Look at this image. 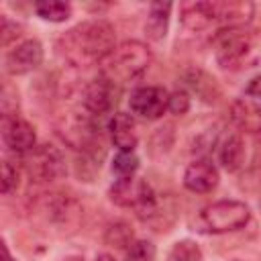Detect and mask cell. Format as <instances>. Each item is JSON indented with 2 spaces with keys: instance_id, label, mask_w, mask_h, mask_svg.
I'll return each instance as SVG.
<instances>
[{
  "instance_id": "29",
  "label": "cell",
  "mask_w": 261,
  "mask_h": 261,
  "mask_svg": "<svg viewBox=\"0 0 261 261\" xmlns=\"http://www.w3.org/2000/svg\"><path fill=\"white\" fill-rule=\"evenodd\" d=\"M245 94H247L249 98L261 102V73L249 80V84H247V88H245Z\"/></svg>"
},
{
  "instance_id": "10",
  "label": "cell",
  "mask_w": 261,
  "mask_h": 261,
  "mask_svg": "<svg viewBox=\"0 0 261 261\" xmlns=\"http://www.w3.org/2000/svg\"><path fill=\"white\" fill-rule=\"evenodd\" d=\"M169 104V92L161 86H141L128 98V108L133 114L145 120H157L163 116Z\"/></svg>"
},
{
  "instance_id": "28",
  "label": "cell",
  "mask_w": 261,
  "mask_h": 261,
  "mask_svg": "<svg viewBox=\"0 0 261 261\" xmlns=\"http://www.w3.org/2000/svg\"><path fill=\"white\" fill-rule=\"evenodd\" d=\"M20 35H22V24L16 20H10L6 14H2V47H8Z\"/></svg>"
},
{
  "instance_id": "23",
  "label": "cell",
  "mask_w": 261,
  "mask_h": 261,
  "mask_svg": "<svg viewBox=\"0 0 261 261\" xmlns=\"http://www.w3.org/2000/svg\"><path fill=\"white\" fill-rule=\"evenodd\" d=\"M167 261H204L202 249L198 247V243L190 241V239H181L177 243H173V247L167 253Z\"/></svg>"
},
{
  "instance_id": "24",
  "label": "cell",
  "mask_w": 261,
  "mask_h": 261,
  "mask_svg": "<svg viewBox=\"0 0 261 261\" xmlns=\"http://www.w3.org/2000/svg\"><path fill=\"white\" fill-rule=\"evenodd\" d=\"M139 169V157L135 151H118L112 159V173L116 177H133Z\"/></svg>"
},
{
  "instance_id": "2",
  "label": "cell",
  "mask_w": 261,
  "mask_h": 261,
  "mask_svg": "<svg viewBox=\"0 0 261 261\" xmlns=\"http://www.w3.org/2000/svg\"><path fill=\"white\" fill-rule=\"evenodd\" d=\"M31 216L53 234L67 237L80 228L84 218V208L73 194L51 190V192H41L33 198Z\"/></svg>"
},
{
  "instance_id": "27",
  "label": "cell",
  "mask_w": 261,
  "mask_h": 261,
  "mask_svg": "<svg viewBox=\"0 0 261 261\" xmlns=\"http://www.w3.org/2000/svg\"><path fill=\"white\" fill-rule=\"evenodd\" d=\"M167 110H171L173 114H186L190 110V94L181 88L173 90L169 94V104H167Z\"/></svg>"
},
{
  "instance_id": "25",
  "label": "cell",
  "mask_w": 261,
  "mask_h": 261,
  "mask_svg": "<svg viewBox=\"0 0 261 261\" xmlns=\"http://www.w3.org/2000/svg\"><path fill=\"white\" fill-rule=\"evenodd\" d=\"M20 184V169L16 163H12L10 159L2 161V194L10 196Z\"/></svg>"
},
{
  "instance_id": "17",
  "label": "cell",
  "mask_w": 261,
  "mask_h": 261,
  "mask_svg": "<svg viewBox=\"0 0 261 261\" xmlns=\"http://www.w3.org/2000/svg\"><path fill=\"white\" fill-rule=\"evenodd\" d=\"M171 2H153L149 6L147 12V20H145V37L149 41H163L169 29V16H171Z\"/></svg>"
},
{
  "instance_id": "14",
  "label": "cell",
  "mask_w": 261,
  "mask_h": 261,
  "mask_svg": "<svg viewBox=\"0 0 261 261\" xmlns=\"http://www.w3.org/2000/svg\"><path fill=\"white\" fill-rule=\"evenodd\" d=\"M179 22L184 29L200 33L218 24V2H184L179 4Z\"/></svg>"
},
{
  "instance_id": "18",
  "label": "cell",
  "mask_w": 261,
  "mask_h": 261,
  "mask_svg": "<svg viewBox=\"0 0 261 261\" xmlns=\"http://www.w3.org/2000/svg\"><path fill=\"white\" fill-rule=\"evenodd\" d=\"M218 159L226 171H239L245 163V141L241 133H228L218 145Z\"/></svg>"
},
{
  "instance_id": "21",
  "label": "cell",
  "mask_w": 261,
  "mask_h": 261,
  "mask_svg": "<svg viewBox=\"0 0 261 261\" xmlns=\"http://www.w3.org/2000/svg\"><path fill=\"white\" fill-rule=\"evenodd\" d=\"M186 82H188V86H190L198 96H202V100H206V102H214V100L220 96V90H218V86H216V80L210 77V75L204 73V71H192V73H188Z\"/></svg>"
},
{
  "instance_id": "13",
  "label": "cell",
  "mask_w": 261,
  "mask_h": 261,
  "mask_svg": "<svg viewBox=\"0 0 261 261\" xmlns=\"http://www.w3.org/2000/svg\"><path fill=\"white\" fill-rule=\"evenodd\" d=\"M218 169L210 157L194 159L184 171V188L194 194H208L218 186Z\"/></svg>"
},
{
  "instance_id": "15",
  "label": "cell",
  "mask_w": 261,
  "mask_h": 261,
  "mask_svg": "<svg viewBox=\"0 0 261 261\" xmlns=\"http://www.w3.org/2000/svg\"><path fill=\"white\" fill-rule=\"evenodd\" d=\"M230 120L241 133L261 135V102L253 98H237L230 104Z\"/></svg>"
},
{
  "instance_id": "9",
  "label": "cell",
  "mask_w": 261,
  "mask_h": 261,
  "mask_svg": "<svg viewBox=\"0 0 261 261\" xmlns=\"http://www.w3.org/2000/svg\"><path fill=\"white\" fill-rule=\"evenodd\" d=\"M114 102H116V84L104 73H98L96 77H92L82 90L84 110L90 112L92 116H102L110 112Z\"/></svg>"
},
{
  "instance_id": "32",
  "label": "cell",
  "mask_w": 261,
  "mask_h": 261,
  "mask_svg": "<svg viewBox=\"0 0 261 261\" xmlns=\"http://www.w3.org/2000/svg\"><path fill=\"white\" fill-rule=\"evenodd\" d=\"M259 206H261V200H259Z\"/></svg>"
},
{
  "instance_id": "1",
  "label": "cell",
  "mask_w": 261,
  "mask_h": 261,
  "mask_svg": "<svg viewBox=\"0 0 261 261\" xmlns=\"http://www.w3.org/2000/svg\"><path fill=\"white\" fill-rule=\"evenodd\" d=\"M116 33L110 22L102 18L84 20L67 29L55 43L57 55L71 67H90L104 63V59L114 51Z\"/></svg>"
},
{
  "instance_id": "22",
  "label": "cell",
  "mask_w": 261,
  "mask_h": 261,
  "mask_svg": "<svg viewBox=\"0 0 261 261\" xmlns=\"http://www.w3.org/2000/svg\"><path fill=\"white\" fill-rule=\"evenodd\" d=\"M133 228L122 222V220H116L112 222L108 228H106V234H104V243L110 245V247H116V249H128L133 245Z\"/></svg>"
},
{
  "instance_id": "30",
  "label": "cell",
  "mask_w": 261,
  "mask_h": 261,
  "mask_svg": "<svg viewBox=\"0 0 261 261\" xmlns=\"http://www.w3.org/2000/svg\"><path fill=\"white\" fill-rule=\"evenodd\" d=\"M94 261H116V259L112 255H108V253H100V255L94 257Z\"/></svg>"
},
{
  "instance_id": "7",
  "label": "cell",
  "mask_w": 261,
  "mask_h": 261,
  "mask_svg": "<svg viewBox=\"0 0 261 261\" xmlns=\"http://www.w3.org/2000/svg\"><path fill=\"white\" fill-rule=\"evenodd\" d=\"M22 161H24L22 165L27 173L37 184H51L67 175V163H65L63 153L55 145H49V143L37 145L31 153L22 157Z\"/></svg>"
},
{
  "instance_id": "31",
  "label": "cell",
  "mask_w": 261,
  "mask_h": 261,
  "mask_svg": "<svg viewBox=\"0 0 261 261\" xmlns=\"http://www.w3.org/2000/svg\"><path fill=\"white\" fill-rule=\"evenodd\" d=\"M61 261H84V257H82V255H67V257H63Z\"/></svg>"
},
{
  "instance_id": "6",
  "label": "cell",
  "mask_w": 261,
  "mask_h": 261,
  "mask_svg": "<svg viewBox=\"0 0 261 261\" xmlns=\"http://www.w3.org/2000/svg\"><path fill=\"white\" fill-rule=\"evenodd\" d=\"M55 133L67 147L77 153L98 143V128L90 112L84 114L77 110H67L59 114L55 120Z\"/></svg>"
},
{
  "instance_id": "26",
  "label": "cell",
  "mask_w": 261,
  "mask_h": 261,
  "mask_svg": "<svg viewBox=\"0 0 261 261\" xmlns=\"http://www.w3.org/2000/svg\"><path fill=\"white\" fill-rule=\"evenodd\" d=\"M18 94L12 90L10 84H4L2 88V118H12L18 116Z\"/></svg>"
},
{
  "instance_id": "12",
  "label": "cell",
  "mask_w": 261,
  "mask_h": 261,
  "mask_svg": "<svg viewBox=\"0 0 261 261\" xmlns=\"http://www.w3.org/2000/svg\"><path fill=\"white\" fill-rule=\"evenodd\" d=\"M2 143L10 153L24 157L37 147V135L33 124L20 116L2 118Z\"/></svg>"
},
{
  "instance_id": "19",
  "label": "cell",
  "mask_w": 261,
  "mask_h": 261,
  "mask_svg": "<svg viewBox=\"0 0 261 261\" xmlns=\"http://www.w3.org/2000/svg\"><path fill=\"white\" fill-rule=\"evenodd\" d=\"M104 157H106V151H104V145H102L100 141L94 143L92 147L80 151V155H77V163H75L77 177H82L84 181H92V177L100 171Z\"/></svg>"
},
{
  "instance_id": "3",
  "label": "cell",
  "mask_w": 261,
  "mask_h": 261,
  "mask_svg": "<svg viewBox=\"0 0 261 261\" xmlns=\"http://www.w3.org/2000/svg\"><path fill=\"white\" fill-rule=\"evenodd\" d=\"M214 59L224 71H245L261 63V29H224L214 39Z\"/></svg>"
},
{
  "instance_id": "11",
  "label": "cell",
  "mask_w": 261,
  "mask_h": 261,
  "mask_svg": "<svg viewBox=\"0 0 261 261\" xmlns=\"http://www.w3.org/2000/svg\"><path fill=\"white\" fill-rule=\"evenodd\" d=\"M45 51L39 39H24L16 43L4 57V69L8 75H24L35 71L43 63Z\"/></svg>"
},
{
  "instance_id": "8",
  "label": "cell",
  "mask_w": 261,
  "mask_h": 261,
  "mask_svg": "<svg viewBox=\"0 0 261 261\" xmlns=\"http://www.w3.org/2000/svg\"><path fill=\"white\" fill-rule=\"evenodd\" d=\"M153 194H155V190L151 188V184L137 175L118 177L108 188V198L112 204H116L120 208H135V212L141 206H145Z\"/></svg>"
},
{
  "instance_id": "16",
  "label": "cell",
  "mask_w": 261,
  "mask_h": 261,
  "mask_svg": "<svg viewBox=\"0 0 261 261\" xmlns=\"http://www.w3.org/2000/svg\"><path fill=\"white\" fill-rule=\"evenodd\" d=\"M108 135L112 145L118 151H135L137 147V124L135 118L126 112H114L112 118L108 120Z\"/></svg>"
},
{
  "instance_id": "5",
  "label": "cell",
  "mask_w": 261,
  "mask_h": 261,
  "mask_svg": "<svg viewBox=\"0 0 261 261\" xmlns=\"http://www.w3.org/2000/svg\"><path fill=\"white\" fill-rule=\"evenodd\" d=\"M251 220V210L241 200H218L204 206L196 218V230L206 234H222L243 228Z\"/></svg>"
},
{
  "instance_id": "4",
  "label": "cell",
  "mask_w": 261,
  "mask_h": 261,
  "mask_svg": "<svg viewBox=\"0 0 261 261\" xmlns=\"http://www.w3.org/2000/svg\"><path fill=\"white\" fill-rule=\"evenodd\" d=\"M151 49L141 41H122L114 47V51L104 59L102 73L110 77L114 84H124L141 77L151 65Z\"/></svg>"
},
{
  "instance_id": "20",
  "label": "cell",
  "mask_w": 261,
  "mask_h": 261,
  "mask_svg": "<svg viewBox=\"0 0 261 261\" xmlns=\"http://www.w3.org/2000/svg\"><path fill=\"white\" fill-rule=\"evenodd\" d=\"M33 10L37 16L49 22H65L71 16V4L69 2H59V0H41L33 4Z\"/></svg>"
}]
</instances>
